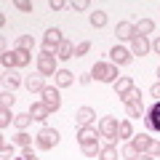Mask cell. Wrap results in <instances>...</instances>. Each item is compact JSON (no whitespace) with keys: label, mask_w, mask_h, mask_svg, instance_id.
Listing matches in <instances>:
<instances>
[{"label":"cell","mask_w":160,"mask_h":160,"mask_svg":"<svg viewBox=\"0 0 160 160\" xmlns=\"http://www.w3.org/2000/svg\"><path fill=\"white\" fill-rule=\"evenodd\" d=\"M152 51H155V53H160V38H155V40H152Z\"/></svg>","instance_id":"obj_43"},{"label":"cell","mask_w":160,"mask_h":160,"mask_svg":"<svg viewBox=\"0 0 160 160\" xmlns=\"http://www.w3.org/2000/svg\"><path fill=\"white\" fill-rule=\"evenodd\" d=\"M80 149H83V155H86V158H96V155L102 152L99 142H96V144H86V147H80Z\"/></svg>","instance_id":"obj_32"},{"label":"cell","mask_w":160,"mask_h":160,"mask_svg":"<svg viewBox=\"0 0 160 160\" xmlns=\"http://www.w3.org/2000/svg\"><path fill=\"white\" fill-rule=\"evenodd\" d=\"M38 72L46 78V75H56V56H48V53H40L38 56Z\"/></svg>","instance_id":"obj_6"},{"label":"cell","mask_w":160,"mask_h":160,"mask_svg":"<svg viewBox=\"0 0 160 160\" xmlns=\"http://www.w3.org/2000/svg\"><path fill=\"white\" fill-rule=\"evenodd\" d=\"M115 35H118V40H133V38H136L131 22H120L118 27H115Z\"/></svg>","instance_id":"obj_14"},{"label":"cell","mask_w":160,"mask_h":160,"mask_svg":"<svg viewBox=\"0 0 160 160\" xmlns=\"http://www.w3.org/2000/svg\"><path fill=\"white\" fill-rule=\"evenodd\" d=\"M88 51H91V43H88V40H83V43L75 46V56H86Z\"/></svg>","instance_id":"obj_34"},{"label":"cell","mask_w":160,"mask_h":160,"mask_svg":"<svg viewBox=\"0 0 160 160\" xmlns=\"http://www.w3.org/2000/svg\"><path fill=\"white\" fill-rule=\"evenodd\" d=\"M35 142H38L40 149H53L59 144V131L56 128H40L38 136H35Z\"/></svg>","instance_id":"obj_2"},{"label":"cell","mask_w":160,"mask_h":160,"mask_svg":"<svg viewBox=\"0 0 160 160\" xmlns=\"http://www.w3.org/2000/svg\"><path fill=\"white\" fill-rule=\"evenodd\" d=\"M6 83H8V88L13 91V88H19V86H22L24 80H22V75H19L16 69H8V75H6Z\"/></svg>","instance_id":"obj_25"},{"label":"cell","mask_w":160,"mask_h":160,"mask_svg":"<svg viewBox=\"0 0 160 160\" xmlns=\"http://www.w3.org/2000/svg\"><path fill=\"white\" fill-rule=\"evenodd\" d=\"M149 96H152L155 102H160V80H158V83H155L152 88H149Z\"/></svg>","instance_id":"obj_39"},{"label":"cell","mask_w":160,"mask_h":160,"mask_svg":"<svg viewBox=\"0 0 160 160\" xmlns=\"http://www.w3.org/2000/svg\"><path fill=\"white\" fill-rule=\"evenodd\" d=\"M118 139H133V123H131V120H120Z\"/></svg>","instance_id":"obj_21"},{"label":"cell","mask_w":160,"mask_h":160,"mask_svg":"<svg viewBox=\"0 0 160 160\" xmlns=\"http://www.w3.org/2000/svg\"><path fill=\"white\" fill-rule=\"evenodd\" d=\"M91 80H93L91 75H80V83H83V86H88V83H91Z\"/></svg>","instance_id":"obj_44"},{"label":"cell","mask_w":160,"mask_h":160,"mask_svg":"<svg viewBox=\"0 0 160 160\" xmlns=\"http://www.w3.org/2000/svg\"><path fill=\"white\" fill-rule=\"evenodd\" d=\"M144 126H147V131L160 133V102H155L152 107L144 112Z\"/></svg>","instance_id":"obj_5"},{"label":"cell","mask_w":160,"mask_h":160,"mask_svg":"<svg viewBox=\"0 0 160 160\" xmlns=\"http://www.w3.org/2000/svg\"><path fill=\"white\" fill-rule=\"evenodd\" d=\"M64 6H67L64 0H51V3H48V8H51V11H62Z\"/></svg>","instance_id":"obj_40"},{"label":"cell","mask_w":160,"mask_h":160,"mask_svg":"<svg viewBox=\"0 0 160 160\" xmlns=\"http://www.w3.org/2000/svg\"><path fill=\"white\" fill-rule=\"evenodd\" d=\"M69 8H72V11H86V8H88V0H75Z\"/></svg>","instance_id":"obj_38"},{"label":"cell","mask_w":160,"mask_h":160,"mask_svg":"<svg viewBox=\"0 0 160 160\" xmlns=\"http://www.w3.org/2000/svg\"><path fill=\"white\" fill-rule=\"evenodd\" d=\"M75 120H78V126H80V128L93 126V120H96V112H93L91 107H80L78 112H75Z\"/></svg>","instance_id":"obj_12"},{"label":"cell","mask_w":160,"mask_h":160,"mask_svg":"<svg viewBox=\"0 0 160 160\" xmlns=\"http://www.w3.org/2000/svg\"><path fill=\"white\" fill-rule=\"evenodd\" d=\"M149 51H152V43H149L147 38H142V35H136V38L131 40V53H136V56H147Z\"/></svg>","instance_id":"obj_10"},{"label":"cell","mask_w":160,"mask_h":160,"mask_svg":"<svg viewBox=\"0 0 160 160\" xmlns=\"http://www.w3.org/2000/svg\"><path fill=\"white\" fill-rule=\"evenodd\" d=\"M136 160H155V158H152V155H147V152H142V155H139Z\"/></svg>","instance_id":"obj_45"},{"label":"cell","mask_w":160,"mask_h":160,"mask_svg":"<svg viewBox=\"0 0 160 160\" xmlns=\"http://www.w3.org/2000/svg\"><path fill=\"white\" fill-rule=\"evenodd\" d=\"M133 80L131 78H118V83H115V93H118V96H126L128 91H133Z\"/></svg>","instance_id":"obj_17"},{"label":"cell","mask_w":160,"mask_h":160,"mask_svg":"<svg viewBox=\"0 0 160 160\" xmlns=\"http://www.w3.org/2000/svg\"><path fill=\"white\" fill-rule=\"evenodd\" d=\"M126 112H128V118H144V102L142 99H136V102H131V104H126Z\"/></svg>","instance_id":"obj_19"},{"label":"cell","mask_w":160,"mask_h":160,"mask_svg":"<svg viewBox=\"0 0 160 160\" xmlns=\"http://www.w3.org/2000/svg\"><path fill=\"white\" fill-rule=\"evenodd\" d=\"M22 160H38V155L32 152V147H29V149H22Z\"/></svg>","instance_id":"obj_41"},{"label":"cell","mask_w":160,"mask_h":160,"mask_svg":"<svg viewBox=\"0 0 160 160\" xmlns=\"http://www.w3.org/2000/svg\"><path fill=\"white\" fill-rule=\"evenodd\" d=\"M131 56H133V53L128 51V48H123V46H115L112 51H109V59H112L115 67H126V64L131 62Z\"/></svg>","instance_id":"obj_7"},{"label":"cell","mask_w":160,"mask_h":160,"mask_svg":"<svg viewBox=\"0 0 160 160\" xmlns=\"http://www.w3.org/2000/svg\"><path fill=\"white\" fill-rule=\"evenodd\" d=\"M120 155H123L126 160H136V158H139V149L133 147L131 142H128V144H123V149H120Z\"/></svg>","instance_id":"obj_29"},{"label":"cell","mask_w":160,"mask_h":160,"mask_svg":"<svg viewBox=\"0 0 160 160\" xmlns=\"http://www.w3.org/2000/svg\"><path fill=\"white\" fill-rule=\"evenodd\" d=\"M158 78H160V67H158Z\"/></svg>","instance_id":"obj_47"},{"label":"cell","mask_w":160,"mask_h":160,"mask_svg":"<svg viewBox=\"0 0 160 160\" xmlns=\"http://www.w3.org/2000/svg\"><path fill=\"white\" fill-rule=\"evenodd\" d=\"M91 78H96L99 83H118V67L115 64H107V62H96L91 69Z\"/></svg>","instance_id":"obj_1"},{"label":"cell","mask_w":160,"mask_h":160,"mask_svg":"<svg viewBox=\"0 0 160 160\" xmlns=\"http://www.w3.org/2000/svg\"><path fill=\"white\" fill-rule=\"evenodd\" d=\"M3 160H16V158H3Z\"/></svg>","instance_id":"obj_46"},{"label":"cell","mask_w":160,"mask_h":160,"mask_svg":"<svg viewBox=\"0 0 160 160\" xmlns=\"http://www.w3.org/2000/svg\"><path fill=\"white\" fill-rule=\"evenodd\" d=\"M136 99H142V93L133 88V91H128L126 96H120V102H123V104H131V102H136Z\"/></svg>","instance_id":"obj_35"},{"label":"cell","mask_w":160,"mask_h":160,"mask_svg":"<svg viewBox=\"0 0 160 160\" xmlns=\"http://www.w3.org/2000/svg\"><path fill=\"white\" fill-rule=\"evenodd\" d=\"M152 142H155V139H149V133H139V136L131 139V144L139 149V155H142V152H149V149H152Z\"/></svg>","instance_id":"obj_13"},{"label":"cell","mask_w":160,"mask_h":160,"mask_svg":"<svg viewBox=\"0 0 160 160\" xmlns=\"http://www.w3.org/2000/svg\"><path fill=\"white\" fill-rule=\"evenodd\" d=\"M29 123H32V115H29V112H22V115H16V118H13V126H16L19 131H27Z\"/></svg>","instance_id":"obj_23"},{"label":"cell","mask_w":160,"mask_h":160,"mask_svg":"<svg viewBox=\"0 0 160 160\" xmlns=\"http://www.w3.org/2000/svg\"><path fill=\"white\" fill-rule=\"evenodd\" d=\"M24 88H27L29 93H43V88H46L43 75H27V78H24Z\"/></svg>","instance_id":"obj_11"},{"label":"cell","mask_w":160,"mask_h":160,"mask_svg":"<svg viewBox=\"0 0 160 160\" xmlns=\"http://www.w3.org/2000/svg\"><path fill=\"white\" fill-rule=\"evenodd\" d=\"M16 8L24 11V13H29V11H32V3H29V0H16Z\"/></svg>","instance_id":"obj_37"},{"label":"cell","mask_w":160,"mask_h":160,"mask_svg":"<svg viewBox=\"0 0 160 160\" xmlns=\"http://www.w3.org/2000/svg\"><path fill=\"white\" fill-rule=\"evenodd\" d=\"M40 96H43V104L48 107V112H56V109L62 107V96H59V88H53V86H46Z\"/></svg>","instance_id":"obj_4"},{"label":"cell","mask_w":160,"mask_h":160,"mask_svg":"<svg viewBox=\"0 0 160 160\" xmlns=\"http://www.w3.org/2000/svg\"><path fill=\"white\" fill-rule=\"evenodd\" d=\"M16 48H22V51H32V48H35V38H32V35H19Z\"/></svg>","instance_id":"obj_24"},{"label":"cell","mask_w":160,"mask_h":160,"mask_svg":"<svg viewBox=\"0 0 160 160\" xmlns=\"http://www.w3.org/2000/svg\"><path fill=\"white\" fill-rule=\"evenodd\" d=\"M62 43H64V35H62V29H59V27L46 29V40H43V46H46V48H53V51H56Z\"/></svg>","instance_id":"obj_9"},{"label":"cell","mask_w":160,"mask_h":160,"mask_svg":"<svg viewBox=\"0 0 160 160\" xmlns=\"http://www.w3.org/2000/svg\"><path fill=\"white\" fill-rule=\"evenodd\" d=\"M133 32L142 35V38H147L149 32H155V22H152V19H139V22L133 24Z\"/></svg>","instance_id":"obj_15"},{"label":"cell","mask_w":160,"mask_h":160,"mask_svg":"<svg viewBox=\"0 0 160 160\" xmlns=\"http://www.w3.org/2000/svg\"><path fill=\"white\" fill-rule=\"evenodd\" d=\"M3 67L6 69H16V56H13V51L3 53Z\"/></svg>","instance_id":"obj_33"},{"label":"cell","mask_w":160,"mask_h":160,"mask_svg":"<svg viewBox=\"0 0 160 160\" xmlns=\"http://www.w3.org/2000/svg\"><path fill=\"white\" fill-rule=\"evenodd\" d=\"M75 56V43H69V40H64L62 46L56 48V59H62V62H67V59Z\"/></svg>","instance_id":"obj_16"},{"label":"cell","mask_w":160,"mask_h":160,"mask_svg":"<svg viewBox=\"0 0 160 160\" xmlns=\"http://www.w3.org/2000/svg\"><path fill=\"white\" fill-rule=\"evenodd\" d=\"M16 102V96H13V91H3L0 93V104H3V109H11V104Z\"/></svg>","instance_id":"obj_30"},{"label":"cell","mask_w":160,"mask_h":160,"mask_svg":"<svg viewBox=\"0 0 160 160\" xmlns=\"http://www.w3.org/2000/svg\"><path fill=\"white\" fill-rule=\"evenodd\" d=\"M32 51H22V48H13V56H16V69L19 67H27L29 62H32V56H29Z\"/></svg>","instance_id":"obj_22"},{"label":"cell","mask_w":160,"mask_h":160,"mask_svg":"<svg viewBox=\"0 0 160 160\" xmlns=\"http://www.w3.org/2000/svg\"><path fill=\"white\" fill-rule=\"evenodd\" d=\"M149 152H152L155 160H160V142H152V149H149Z\"/></svg>","instance_id":"obj_42"},{"label":"cell","mask_w":160,"mask_h":160,"mask_svg":"<svg viewBox=\"0 0 160 160\" xmlns=\"http://www.w3.org/2000/svg\"><path fill=\"white\" fill-rule=\"evenodd\" d=\"M13 118L16 115H11V109H0V128H8L13 123Z\"/></svg>","instance_id":"obj_31"},{"label":"cell","mask_w":160,"mask_h":160,"mask_svg":"<svg viewBox=\"0 0 160 160\" xmlns=\"http://www.w3.org/2000/svg\"><path fill=\"white\" fill-rule=\"evenodd\" d=\"M99 160H118V149H115V144H107V147H102V152H99Z\"/></svg>","instance_id":"obj_28"},{"label":"cell","mask_w":160,"mask_h":160,"mask_svg":"<svg viewBox=\"0 0 160 160\" xmlns=\"http://www.w3.org/2000/svg\"><path fill=\"white\" fill-rule=\"evenodd\" d=\"M13 144H16V147H22V149H29V144H32V136H27L24 131H19L16 136H13Z\"/></svg>","instance_id":"obj_27"},{"label":"cell","mask_w":160,"mask_h":160,"mask_svg":"<svg viewBox=\"0 0 160 160\" xmlns=\"http://www.w3.org/2000/svg\"><path fill=\"white\" fill-rule=\"evenodd\" d=\"M13 147H16V144H8V142H3V147H0V152H3V158H13Z\"/></svg>","instance_id":"obj_36"},{"label":"cell","mask_w":160,"mask_h":160,"mask_svg":"<svg viewBox=\"0 0 160 160\" xmlns=\"http://www.w3.org/2000/svg\"><path fill=\"white\" fill-rule=\"evenodd\" d=\"M104 24H107V13L104 11H93L91 13V27L99 29V27H104Z\"/></svg>","instance_id":"obj_26"},{"label":"cell","mask_w":160,"mask_h":160,"mask_svg":"<svg viewBox=\"0 0 160 160\" xmlns=\"http://www.w3.org/2000/svg\"><path fill=\"white\" fill-rule=\"evenodd\" d=\"M118 128H120V123L115 118H102V123H99V133H102V139H107L109 144L118 142Z\"/></svg>","instance_id":"obj_3"},{"label":"cell","mask_w":160,"mask_h":160,"mask_svg":"<svg viewBox=\"0 0 160 160\" xmlns=\"http://www.w3.org/2000/svg\"><path fill=\"white\" fill-rule=\"evenodd\" d=\"M53 78H56V86L59 88H67V86H72V83H75V75L69 72V69H59Z\"/></svg>","instance_id":"obj_18"},{"label":"cell","mask_w":160,"mask_h":160,"mask_svg":"<svg viewBox=\"0 0 160 160\" xmlns=\"http://www.w3.org/2000/svg\"><path fill=\"white\" fill-rule=\"evenodd\" d=\"M99 128H93V126H86V128H80L78 131V142H80V147H86V144H96L99 142Z\"/></svg>","instance_id":"obj_8"},{"label":"cell","mask_w":160,"mask_h":160,"mask_svg":"<svg viewBox=\"0 0 160 160\" xmlns=\"http://www.w3.org/2000/svg\"><path fill=\"white\" fill-rule=\"evenodd\" d=\"M29 115H32V120H48V115H51V112H48L46 104L40 102V104H32V107H29Z\"/></svg>","instance_id":"obj_20"}]
</instances>
